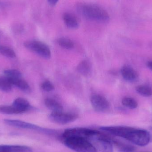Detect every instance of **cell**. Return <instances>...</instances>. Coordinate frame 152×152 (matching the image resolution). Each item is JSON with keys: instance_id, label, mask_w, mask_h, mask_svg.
<instances>
[{"instance_id": "1", "label": "cell", "mask_w": 152, "mask_h": 152, "mask_svg": "<svg viewBox=\"0 0 152 152\" xmlns=\"http://www.w3.org/2000/svg\"><path fill=\"white\" fill-rule=\"evenodd\" d=\"M78 10L82 16L92 20L105 22L110 19L108 12L104 9L96 4H81L78 6Z\"/></svg>"}, {"instance_id": "2", "label": "cell", "mask_w": 152, "mask_h": 152, "mask_svg": "<svg viewBox=\"0 0 152 152\" xmlns=\"http://www.w3.org/2000/svg\"><path fill=\"white\" fill-rule=\"evenodd\" d=\"M151 134L147 130L129 127L124 139L134 144L144 146L151 142Z\"/></svg>"}, {"instance_id": "3", "label": "cell", "mask_w": 152, "mask_h": 152, "mask_svg": "<svg viewBox=\"0 0 152 152\" xmlns=\"http://www.w3.org/2000/svg\"><path fill=\"white\" fill-rule=\"evenodd\" d=\"M65 145L76 152H96L94 147L87 140L81 137L64 139Z\"/></svg>"}, {"instance_id": "4", "label": "cell", "mask_w": 152, "mask_h": 152, "mask_svg": "<svg viewBox=\"0 0 152 152\" xmlns=\"http://www.w3.org/2000/svg\"><path fill=\"white\" fill-rule=\"evenodd\" d=\"M88 140L94 147L96 152H113V145L110 140V136L99 132Z\"/></svg>"}, {"instance_id": "5", "label": "cell", "mask_w": 152, "mask_h": 152, "mask_svg": "<svg viewBox=\"0 0 152 152\" xmlns=\"http://www.w3.org/2000/svg\"><path fill=\"white\" fill-rule=\"evenodd\" d=\"M24 46L31 51L45 59L51 57V51L49 46L43 42L37 40H29L24 43Z\"/></svg>"}, {"instance_id": "6", "label": "cell", "mask_w": 152, "mask_h": 152, "mask_svg": "<svg viewBox=\"0 0 152 152\" xmlns=\"http://www.w3.org/2000/svg\"><path fill=\"white\" fill-rule=\"evenodd\" d=\"M99 132L97 130L86 128H74L66 129L62 137L64 139L69 137H81L88 140Z\"/></svg>"}, {"instance_id": "7", "label": "cell", "mask_w": 152, "mask_h": 152, "mask_svg": "<svg viewBox=\"0 0 152 152\" xmlns=\"http://www.w3.org/2000/svg\"><path fill=\"white\" fill-rule=\"evenodd\" d=\"M4 122H5V124L11 126L19 128L36 130L47 134H53L56 133V131L54 130L43 128L34 124L21 121V120L5 119L4 120Z\"/></svg>"}, {"instance_id": "8", "label": "cell", "mask_w": 152, "mask_h": 152, "mask_svg": "<svg viewBox=\"0 0 152 152\" xmlns=\"http://www.w3.org/2000/svg\"><path fill=\"white\" fill-rule=\"evenodd\" d=\"M78 115L74 113L52 112L49 116V119L53 123L59 125H66L72 123L78 118Z\"/></svg>"}, {"instance_id": "9", "label": "cell", "mask_w": 152, "mask_h": 152, "mask_svg": "<svg viewBox=\"0 0 152 152\" xmlns=\"http://www.w3.org/2000/svg\"><path fill=\"white\" fill-rule=\"evenodd\" d=\"M90 101L92 107L97 112H106L110 109V103L106 98L101 95H93Z\"/></svg>"}, {"instance_id": "10", "label": "cell", "mask_w": 152, "mask_h": 152, "mask_svg": "<svg viewBox=\"0 0 152 152\" xmlns=\"http://www.w3.org/2000/svg\"><path fill=\"white\" fill-rule=\"evenodd\" d=\"M121 75L124 79L128 82H135L138 79V74L134 68L128 65H125L121 70Z\"/></svg>"}, {"instance_id": "11", "label": "cell", "mask_w": 152, "mask_h": 152, "mask_svg": "<svg viewBox=\"0 0 152 152\" xmlns=\"http://www.w3.org/2000/svg\"><path fill=\"white\" fill-rule=\"evenodd\" d=\"M12 105L16 108L19 112L20 114L28 111L32 108L29 102L26 99L22 98H18L15 99Z\"/></svg>"}, {"instance_id": "12", "label": "cell", "mask_w": 152, "mask_h": 152, "mask_svg": "<svg viewBox=\"0 0 152 152\" xmlns=\"http://www.w3.org/2000/svg\"><path fill=\"white\" fill-rule=\"evenodd\" d=\"M110 140L113 145L118 149L120 152H134L135 151V147L131 145L122 142L117 139L110 137Z\"/></svg>"}, {"instance_id": "13", "label": "cell", "mask_w": 152, "mask_h": 152, "mask_svg": "<svg viewBox=\"0 0 152 152\" xmlns=\"http://www.w3.org/2000/svg\"><path fill=\"white\" fill-rule=\"evenodd\" d=\"M0 151L33 152V150L30 147L24 145H0Z\"/></svg>"}, {"instance_id": "14", "label": "cell", "mask_w": 152, "mask_h": 152, "mask_svg": "<svg viewBox=\"0 0 152 152\" xmlns=\"http://www.w3.org/2000/svg\"><path fill=\"white\" fill-rule=\"evenodd\" d=\"M12 85L17 87L19 89L26 93H29L31 91V88L27 82L21 78H9Z\"/></svg>"}, {"instance_id": "15", "label": "cell", "mask_w": 152, "mask_h": 152, "mask_svg": "<svg viewBox=\"0 0 152 152\" xmlns=\"http://www.w3.org/2000/svg\"><path fill=\"white\" fill-rule=\"evenodd\" d=\"M45 104L48 109L51 111L52 112H63V108L62 105L51 98H46L45 100Z\"/></svg>"}, {"instance_id": "16", "label": "cell", "mask_w": 152, "mask_h": 152, "mask_svg": "<svg viewBox=\"0 0 152 152\" xmlns=\"http://www.w3.org/2000/svg\"><path fill=\"white\" fill-rule=\"evenodd\" d=\"M63 20L66 25L71 29H76L78 27L79 22L77 19L70 12H65L63 15Z\"/></svg>"}, {"instance_id": "17", "label": "cell", "mask_w": 152, "mask_h": 152, "mask_svg": "<svg viewBox=\"0 0 152 152\" xmlns=\"http://www.w3.org/2000/svg\"><path fill=\"white\" fill-rule=\"evenodd\" d=\"M77 70L81 75L87 76L91 71V64L88 61H82L78 65Z\"/></svg>"}, {"instance_id": "18", "label": "cell", "mask_w": 152, "mask_h": 152, "mask_svg": "<svg viewBox=\"0 0 152 152\" xmlns=\"http://www.w3.org/2000/svg\"><path fill=\"white\" fill-rule=\"evenodd\" d=\"M12 88V84L10 79L6 76H0V90L3 92H10Z\"/></svg>"}, {"instance_id": "19", "label": "cell", "mask_w": 152, "mask_h": 152, "mask_svg": "<svg viewBox=\"0 0 152 152\" xmlns=\"http://www.w3.org/2000/svg\"><path fill=\"white\" fill-rule=\"evenodd\" d=\"M57 43L60 46L68 50L72 49L75 46L74 42L67 37H61L58 38L57 40Z\"/></svg>"}, {"instance_id": "20", "label": "cell", "mask_w": 152, "mask_h": 152, "mask_svg": "<svg viewBox=\"0 0 152 152\" xmlns=\"http://www.w3.org/2000/svg\"><path fill=\"white\" fill-rule=\"evenodd\" d=\"M136 90L138 94L145 97H150L152 95V88L148 86H138Z\"/></svg>"}, {"instance_id": "21", "label": "cell", "mask_w": 152, "mask_h": 152, "mask_svg": "<svg viewBox=\"0 0 152 152\" xmlns=\"http://www.w3.org/2000/svg\"><path fill=\"white\" fill-rule=\"evenodd\" d=\"M121 102L124 106L131 109H136L138 106L137 101L134 98L131 97H124L122 99Z\"/></svg>"}, {"instance_id": "22", "label": "cell", "mask_w": 152, "mask_h": 152, "mask_svg": "<svg viewBox=\"0 0 152 152\" xmlns=\"http://www.w3.org/2000/svg\"><path fill=\"white\" fill-rule=\"evenodd\" d=\"M0 112L5 114H20L19 112L13 106L2 105L0 106Z\"/></svg>"}, {"instance_id": "23", "label": "cell", "mask_w": 152, "mask_h": 152, "mask_svg": "<svg viewBox=\"0 0 152 152\" xmlns=\"http://www.w3.org/2000/svg\"><path fill=\"white\" fill-rule=\"evenodd\" d=\"M0 53L8 58H14L16 56L15 51L12 49L4 46L0 45Z\"/></svg>"}, {"instance_id": "24", "label": "cell", "mask_w": 152, "mask_h": 152, "mask_svg": "<svg viewBox=\"0 0 152 152\" xmlns=\"http://www.w3.org/2000/svg\"><path fill=\"white\" fill-rule=\"evenodd\" d=\"M5 76L9 78H21L22 74L20 71L15 69H8L4 71Z\"/></svg>"}, {"instance_id": "25", "label": "cell", "mask_w": 152, "mask_h": 152, "mask_svg": "<svg viewBox=\"0 0 152 152\" xmlns=\"http://www.w3.org/2000/svg\"><path fill=\"white\" fill-rule=\"evenodd\" d=\"M41 87L43 90L46 92H50L54 90V87L53 84L49 81V80H45L43 82L41 85Z\"/></svg>"}, {"instance_id": "26", "label": "cell", "mask_w": 152, "mask_h": 152, "mask_svg": "<svg viewBox=\"0 0 152 152\" xmlns=\"http://www.w3.org/2000/svg\"><path fill=\"white\" fill-rule=\"evenodd\" d=\"M58 1V0H49L48 1V2L49 3V4L52 6H54L56 5Z\"/></svg>"}, {"instance_id": "27", "label": "cell", "mask_w": 152, "mask_h": 152, "mask_svg": "<svg viewBox=\"0 0 152 152\" xmlns=\"http://www.w3.org/2000/svg\"><path fill=\"white\" fill-rule=\"evenodd\" d=\"M147 66L149 69L152 70V61L148 62L147 63Z\"/></svg>"}, {"instance_id": "28", "label": "cell", "mask_w": 152, "mask_h": 152, "mask_svg": "<svg viewBox=\"0 0 152 152\" xmlns=\"http://www.w3.org/2000/svg\"><path fill=\"white\" fill-rule=\"evenodd\" d=\"M151 142H152V134H151Z\"/></svg>"}, {"instance_id": "29", "label": "cell", "mask_w": 152, "mask_h": 152, "mask_svg": "<svg viewBox=\"0 0 152 152\" xmlns=\"http://www.w3.org/2000/svg\"><path fill=\"white\" fill-rule=\"evenodd\" d=\"M0 152H4V151H0Z\"/></svg>"}]
</instances>
